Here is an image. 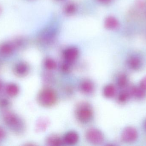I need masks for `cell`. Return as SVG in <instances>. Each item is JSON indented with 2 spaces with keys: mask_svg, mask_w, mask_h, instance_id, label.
I'll return each instance as SVG.
<instances>
[{
  "mask_svg": "<svg viewBox=\"0 0 146 146\" xmlns=\"http://www.w3.org/2000/svg\"><path fill=\"white\" fill-rule=\"evenodd\" d=\"M129 95L130 94L127 91L121 92L118 95V101L121 103H125L129 98Z\"/></svg>",
  "mask_w": 146,
  "mask_h": 146,
  "instance_id": "20",
  "label": "cell"
},
{
  "mask_svg": "<svg viewBox=\"0 0 146 146\" xmlns=\"http://www.w3.org/2000/svg\"><path fill=\"white\" fill-rule=\"evenodd\" d=\"M6 124L16 133H22L25 129V125L22 120L16 115L11 112H7L3 115Z\"/></svg>",
  "mask_w": 146,
  "mask_h": 146,
  "instance_id": "3",
  "label": "cell"
},
{
  "mask_svg": "<svg viewBox=\"0 0 146 146\" xmlns=\"http://www.w3.org/2000/svg\"><path fill=\"white\" fill-rule=\"evenodd\" d=\"M63 139L56 135H50L46 140V145L50 146H61L63 144Z\"/></svg>",
  "mask_w": 146,
  "mask_h": 146,
  "instance_id": "11",
  "label": "cell"
},
{
  "mask_svg": "<svg viewBox=\"0 0 146 146\" xmlns=\"http://www.w3.org/2000/svg\"><path fill=\"white\" fill-rule=\"evenodd\" d=\"M86 136L87 140L93 145H101L104 140L102 132L99 129L94 128L89 129L86 133Z\"/></svg>",
  "mask_w": 146,
  "mask_h": 146,
  "instance_id": "4",
  "label": "cell"
},
{
  "mask_svg": "<svg viewBox=\"0 0 146 146\" xmlns=\"http://www.w3.org/2000/svg\"><path fill=\"white\" fill-rule=\"evenodd\" d=\"M75 114L76 118L80 122L88 123L93 117V110L90 104L86 102H82L76 106Z\"/></svg>",
  "mask_w": 146,
  "mask_h": 146,
  "instance_id": "1",
  "label": "cell"
},
{
  "mask_svg": "<svg viewBox=\"0 0 146 146\" xmlns=\"http://www.w3.org/2000/svg\"><path fill=\"white\" fill-rule=\"evenodd\" d=\"M129 67L133 70H137L141 67L142 62L139 57L136 56L130 57L128 60Z\"/></svg>",
  "mask_w": 146,
  "mask_h": 146,
  "instance_id": "10",
  "label": "cell"
},
{
  "mask_svg": "<svg viewBox=\"0 0 146 146\" xmlns=\"http://www.w3.org/2000/svg\"><path fill=\"white\" fill-rule=\"evenodd\" d=\"M2 9L1 7L0 6V15L2 13Z\"/></svg>",
  "mask_w": 146,
  "mask_h": 146,
  "instance_id": "27",
  "label": "cell"
},
{
  "mask_svg": "<svg viewBox=\"0 0 146 146\" xmlns=\"http://www.w3.org/2000/svg\"><path fill=\"white\" fill-rule=\"evenodd\" d=\"M104 96L107 98H111L115 96L116 93V88L115 86L109 84L105 87L103 91Z\"/></svg>",
  "mask_w": 146,
  "mask_h": 146,
  "instance_id": "14",
  "label": "cell"
},
{
  "mask_svg": "<svg viewBox=\"0 0 146 146\" xmlns=\"http://www.w3.org/2000/svg\"><path fill=\"white\" fill-rule=\"evenodd\" d=\"M2 85L1 84V82H0V90H1V88Z\"/></svg>",
  "mask_w": 146,
  "mask_h": 146,
  "instance_id": "28",
  "label": "cell"
},
{
  "mask_svg": "<svg viewBox=\"0 0 146 146\" xmlns=\"http://www.w3.org/2000/svg\"><path fill=\"white\" fill-rule=\"evenodd\" d=\"M5 135V133L4 130L1 128L0 127V140L3 139Z\"/></svg>",
  "mask_w": 146,
  "mask_h": 146,
  "instance_id": "24",
  "label": "cell"
},
{
  "mask_svg": "<svg viewBox=\"0 0 146 146\" xmlns=\"http://www.w3.org/2000/svg\"><path fill=\"white\" fill-rule=\"evenodd\" d=\"M8 102L7 100H3L1 102V104L2 106H6L7 105Z\"/></svg>",
  "mask_w": 146,
  "mask_h": 146,
  "instance_id": "25",
  "label": "cell"
},
{
  "mask_svg": "<svg viewBox=\"0 0 146 146\" xmlns=\"http://www.w3.org/2000/svg\"><path fill=\"white\" fill-rule=\"evenodd\" d=\"M44 67L46 69L49 70H54L56 68V63L54 60L51 58H47L44 63Z\"/></svg>",
  "mask_w": 146,
  "mask_h": 146,
  "instance_id": "17",
  "label": "cell"
},
{
  "mask_svg": "<svg viewBox=\"0 0 146 146\" xmlns=\"http://www.w3.org/2000/svg\"><path fill=\"white\" fill-rule=\"evenodd\" d=\"M140 86L145 91H146V76L143 78L142 80L141 81Z\"/></svg>",
  "mask_w": 146,
  "mask_h": 146,
  "instance_id": "23",
  "label": "cell"
},
{
  "mask_svg": "<svg viewBox=\"0 0 146 146\" xmlns=\"http://www.w3.org/2000/svg\"><path fill=\"white\" fill-rule=\"evenodd\" d=\"M137 137L138 133L137 130L132 127H126L122 133V139L127 143L134 142L137 139Z\"/></svg>",
  "mask_w": 146,
  "mask_h": 146,
  "instance_id": "5",
  "label": "cell"
},
{
  "mask_svg": "<svg viewBox=\"0 0 146 146\" xmlns=\"http://www.w3.org/2000/svg\"><path fill=\"white\" fill-rule=\"evenodd\" d=\"M37 100L39 104L43 107H50L56 103L57 95L53 89L45 88L40 91L38 95Z\"/></svg>",
  "mask_w": 146,
  "mask_h": 146,
  "instance_id": "2",
  "label": "cell"
},
{
  "mask_svg": "<svg viewBox=\"0 0 146 146\" xmlns=\"http://www.w3.org/2000/svg\"><path fill=\"white\" fill-rule=\"evenodd\" d=\"M99 1L101 2L104 3H107L110 2L111 0H99Z\"/></svg>",
  "mask_w": 146,
  "mask_h": 146,
  "instance_id": "26",
  "label": "cell"
},
{
  "mask_svg": "<svg viewBox=\"0 0 146 146\" xmlns=\"http://www.w3.org/2000/svg\"><path fill=\"white\" fill-rule=\"evenodd\" d=\"M6 91L9 96L14 97L18 94L19 92V88L15 84H10L7 86Z\"/></svg>",
  "mask_w": 146,
  "mask_h": 146,
  "instance_id": "16",
  "label": "cell"
},
{
  "mask_svg": "<svg viewBox=\"0 0 146 146\" xmlns=\"http://www.w3.org/2000/svg\"><path fill=\"white\" fill-rule=\"evenodd\" d=\"M15 48H16V45L13 41L7 42L3 43L0 46V52L3 55H8L13 53Z\"/></svg>",
  "mask_w": 146,
  "mask_h": 146,
  "instance_id": "9",
  "label": "cell"
},
{
  "mask_svg": "<svg viewBox=\"0 0 146 146\" xmlns=\"http://www.w3.org/2000/svg\"><path fill=\"white\" fill-rule=\"evenodd\" d=\"M145 129H146V121H145Z\"/></svg>",
  "mask_w": 146,
  "mask_h": 146,
  "instance_id": "29",
  "label": "cell"
},
{
  "mask_svg": "<svg viewBox=\"0 0 146 146\" xmlns=\"http://www.w3.org/2000/svg\"><path fill=\"white\" fill-rule=\"evenodd\" d=\"M95 86L93 82L89 80L83 81L80 85V89L82 92L86 95L92 94L94 91Z\"/></svg>",
  "mask_w": 146,
  "mask_h": 146,
  "instance_id": "7",
  "label": "cell"
},
{
  "mask_svg": "<svg viewBox=\"0 0 146 146\" xmlns=\"http://www.w3.org/2000/svg\"><path fill=\"white\" fill-rule=\"evenodd\" d=\"M79 55V51L76 48H68L64 52V55L66 62L72 64L76 60Z\"/></svg>",
  "mask_w": 146,
  "mask_h": 146,
  "instance_id": "6",
  "label": "cell"
},
{
  "mask_svg": "<svg viewBox=\"0 0 146 146\" xmlns=\"http://www.w3.org/2000/svg\"><path fill=\"white\" fill-rule=\"evenodd\" d=\"M71 64L65 62L62 64L61 67L62 70L64 73H68L69 72L71 68Z\"/></svg>",
  "mask_w": 146,
  "mask_h": 146,
  "instance_id": "21",
  "label": "cell"
},
{
  "mask_svg": "<svg viewBox=\"0 0 146 146\" xmlns=\"http://www.w3.org/2000/svg\"><path fill=\"white\" fill-rule=\"evenodd\" d=\"M79 135L75 131H69L63 137V141L64 143L69 145H75L79 141Z\"/></svg>",
  "mask_w": 146,
  "mask_h": 146,
  "instance_id": "8",
  "label": "cell"
},
{
  "mask_svg": "<svg viewBox=\"0 0 146 146\" xmlns=\"http://www.w3.org/2000/svg\"><path fill=\"white\" fill-rule=\"evenodd\" d=\"M118 21L115 17L110 16L106 19L105 21L106 27L108 29H114L118 26Z\"/></svg>",
  "mask_w": 146,
  "mask_h": 146,
  "instance_id": "15",
  "label": "cell"
},
{
  "mask_svg": "<svg viewBox=\"0 0 146 146\" xmlns=\"http://www.w3.org/2000/svg\"><path fill=\"white\" fill-rule=\"evenodd\" d=\"M128 80L127 75L125 74H122L119 76L117 79V84L121 88L125 87L128 83Z\"/></svg>",
  "mask_w": 146,
  "mask_h": 146,
  "instance_id": "18",
  "label": "cell"
},
{
  "mask_svg": "<svg viewBox=\"0 0 146 146\" xmlns=\"http://www.w3.org/2000/svg\"><path fill=\"white\" fill-rule=\"evenodd\" d=\"M66 12L67 13H72L75 10V7L72 4H69L66 8Z\"/></svg>",
  "mask_w": 146,
  "mask_h": 146,
  "instance_id": "22",
  "label": "cell"
},
{
  "mask_svg": "<svg viewBox=\"0 0 146 146\" xmlns=\"http://www.w3.org/2000/svg\"><path fill=\"white\" fill-rule=\"evenodd\" d=\"M15 73L19 75H25L29 71L28 65L24 63H21L16 65L15 69Z\"/></svg>",
  "mask_w": 146,
  "mask_h": 146,
  "instance_id": "13",
  "label": "cell"
},
{
  "mask_svg": "<svg viewBox=\"0 0 146 146\" xmlns=\"http://www.w3.org/2000/svg\"><path fill=\"white\" fill-rule=\"evenodd\" d=\"M49 124V121L46 118H42L38 123V129L39 131H43L47 129Z\"/></svg>",
  "mask_w": 146,
  "mask_h": 146,
  "instance_id": "19",
  "label": "cell"
},
{
  "mask_svg": "<svg viewBox=\"0 0 146 146\" xmlns=\"http://www.w3.org/2000/svg\"><path fill=\"white\" fill-rule=\"evenodd\" d=\"M129 94L136 98H143L146 96V91L140 87H133L130 89Z\"/></svg>",
  "mask_w": 146,
  "mask_h": 146,
  "instance_id": "12",
  "label": "cell"
}]
</instances>
